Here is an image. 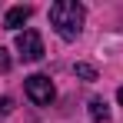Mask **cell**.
Returning <instances> with one entry per match:
<instances>
[{"label":"cell","mask_w":123,"mask_h":123,"mask_svg":"<svg viewBox=\"0 0 123 123\" xmlns=\"http://www.w3.org/2000/svg\"><path fill=\"white\" fill-rule=\"evenodd\" d=\"M7 70H10V53L0 47V73H7Z\"/></svg>","instance_id":"7"},{"label":"cell","mask_w":123,"mask_h":123,"mask_svg":"<svg viewBox=\"0 0 123 123\" xmlns=\"http://www.w3.org/2000/svg\"><path fill=\"white\" fill-rule=\"evenodd\" d=\"M50 23L63 40H77V33L83 27V7L77 0H60L50 7Z\"/></svg>","instance_id":"1"},{"label":"cell","mask_w":123,"mask_h":123,"mask_svg":"<svg viewBox=\"0 0 123 123\" xmlns=\"http://www.w3.org/2000/svg\"><path fill=\"white\" fill-rule=\"evenodd\" d=\"M13 110V100L10 97H0V113H10Z\"/></svg>","instance_id":"8"},{"label":"cell","mask_w":123,"mask_h":123,"mask_svg":"<svg viewBox=\"0 0 123 123\" xmlns=\"http://www.w3.org/2000/svg\"><path fill=\"white\" fill-rule=\"evenodd\" d=\"M117 100H120V103H123V86H120V90H117Z\"/></svg>","instance_id":"9"},{"label":"cell","mask_w":123,"mask_h":123,"mask_svg":"<svg viewBox=\"0 0 123 123\" xmlns=\"http://www.w3.org/2000/svg\"><path fill=\"white\" fill-rule=\"evenodd\" d=\"M30 13H33V7H13V10L3 17V27H7V30H17V27H23V23L30 20Z\"/></svg>","instance_id":"4"},{"label":"cell","mask_w":123,"mask_h":123,"mask_svg":"<svg viewBox=\"0 0 123 123\" xmlns=\"http://www.w3.org/2000/svg\"><path fill=\"white\" fill-rule=\"evenodd\" d=\"M23 86H27V97L37 103V106H47V103L53 100V93H57V90H53V83H50V77H43V73L27 77V83H23Z\"/></svg>","instance_id":"2"},{"label":"cell","mask_w":123,"mask_h":123,"mask_svg":"<svg viewBox=\"0 0 123 123\" xmlns=\"http://www.w3.org/2000/svg\"><path fill=\"white\" fill-rule=\"evenodd\" d=\"M17 50H20V57L23 60H40L43 57V40H40V33L37 30H23V33H17Z\"/></svg>","instance_id":"3"},{"label":"cell","mask_w":123,"mask_h":123,"mask_svg":"<svg viewBox=\"0 0 123 123\" xmlns=\"http://www.w3.org/2000/svg\"><path fill=\"white\" fill-rule=\"evenodd\" d=\"M90 117H93L97 123H110V106H106L103 100H90Z\"/></svg>","instance_id":"5"},{"label":"cell","mask_w":123,"mask_h":123,"mask_svg":"<svg viewBox=\"0 0 123 123\" xmlns=\"http://www.w3.org/2000/svg\"><path fill=\"white\" fill-rule=\"evenodd\" d=\"M73 73L83 77V80H97V70H93L90 63H77V67H73Z\"/></svg>","instance_id":"6"}]
</instances>
